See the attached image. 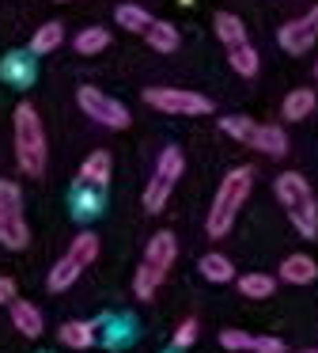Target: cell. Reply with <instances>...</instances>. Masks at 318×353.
Here are the masks:
<instances>
[{"label":"cell","mask_w":318,"mask_h":353,"mask_svg":"<svg viewBox=\"0 0 318 353\" xmlns=\"http://www.w3.org/2000/svg\"><path fill=\"white\" fill-rule=\"evenodd\" d=\"M15 300V281L12 277H0V304H12Z\"/></svg>","instance_id":"obj_31"},{"label":"cell","mask_w":318,"mask_h":353,"mask_svg":"<svg viewBox=\"0 0 318 353\" xmlns=\"http://www.w3.org/2000/svg\"><path fill=\"white\" fill-rule=\"evenodd\" d=\"M144 39H148V46L156 50V54H174V50H178V27L163 23V19H151Z\"/></svg>","instance_id":"obj_21"},{"label":"cell","mask_w":318,"mask_h":353,"mask_svg":"<svg viewBox=\"0 0 318 353\" xmlns=\"http://www.w3.org/2000/svg\"><path fill=\"white\" fill-rule=\"evenodd\" d=\"M72 46H76L80 57H95V54H103V50L110 46V31H106V27H83V31L72 39Z\"/></svg>","instance_id":"obj_23"},{"label":"cell","mask_w":318,"mask_h":353,"mask_svg":"<svg viewBox=\"0 0 318 353\" xmlns=\"http://www.w3.org/2000/svg\"><path fill=\"white\" fill-rule=\"evenodd\" d=\"M72 205H76V216H95L98 209H103V190L98 186H76V198H72Z\"/></svg>","instance_id":"obj_27"},{"label":"cell","mask_w":318,"mask_h":353,"mask_svg":"<svg viewBox=\"0 0 318 353\" xmlns=\"http://www.w3.org/2000/svg\"><path fill=\"white\" fill-rule=\"evenodd\" d=\"M303 19H307V27H310V31H315V34H318V4H315V8H310V12H307V16H303Z\"/></svg>","instance_id":"obj_32"},{"label":"cell","mask_w":318,"mask_h":353,"mask_svg":"<svg viewBox=\"0 0 318 353\" xmlns=\"http://www.w3.org/2000/svg\"><path fill=\"white\" fill-rule=\"evenodd\" d=\"M235 285H239V292L246 300H265V296H273V289H277V277H269V274H242V277H235Z\"/></svg>","instance_id":"obj_25"},{"label":"cell","mask_w":318,"mask_h":353,"mask_svg":"<svg viewBox=\"0 0 318 353\" xmlns=\"http://www.w3.org/2000/svg\"><path fill=\"white\" fill-rule=\"evenodd\" d=\"M257 152L273 156V160H280V156L288 152V133L280 130V125H257Z\"/></svg>","instance_id":"obj_24"},{"label":"cell","mask_w":318,"mask_h":353,"mask_svg":"<svg viewBox=\"0 0 318 353\" xmlns=\"http://www.w3.org/2000/svg\"><path fill=\"white\" fill-rule=\"evenodd\" d=\"M212 31H216V39L224 42V46L246 42V27H242V19L231 16V12H216V16H212Z\"/></svg>","instance_id":"obj_20"},{"label":"cell","mask_w":318,"mask_h":353,"mask_svg":"<svg viewBox=\"0 0 318 353\" xmlns=\"http://www.w3.org/2000/svg\"><path fill=\"white\" fill-rule=\"evenodd\" d=\"M65 42V27L57 23V19H50V23H42L34 31V39H30V54L34 57H45V54H53V50Z\"/></svg>","instance_id":"obj_22"},{"label":"cell","mask_w":318,"mask_h":353,"mask_svg":"<svg viewBox=\"0 0 318 353\" xmlns=\"http://www.w3.org/2000/svg\"><path fill=\"white\" fill-rule=\"evenodd\" d=\"M315 39H318V34L307 27V19H288V23L277 31V42H280V50H284V54H292V57H299V54H310V46H315Z\"/></svg>","instance_id":"obj_10"},{"label":"cell","mask_w":318,"mask_h":353,"mask_svg":"<svg viewBox=\"0 0 318 353\" xmlns=\"http://www.w3.org/2000/svg\"><path fill=\"white\" fill-rule=\"evenodd\" d=\"M12 130H15V163L27 179H38L45 171V130H42V118L30 103H19L12 114Z\"/></svg>","instance_id":"obj_3"},{"label":"cell","mask_w":318,"mask_h":353,"mask_svg":"<svg viewBox=\"0 0 318 353\" xmlns=\"http://www.w3.org/2000/svg\"><path fill=\"white\" fill-rule=\"evenodd\" d=\"M8 307H12V323H15V330H19L23 338H38V334L45 330L42 312H38V307L30 304V300H19V296H15Z\"/></svg>","instance_id":"obj_14"},{"label":"cell","mask_w":318,"mask_h":353,"mask_svg":"<svg viewBox=\"0 0 318 353\" xmlns=\"http://www.w3.org/2000/svg\"><path fill=\"white\" fill-rule=\"evenodd\" d=\"M197 330H201V327H197V319H182L178 330H174V338H171L174 350H189V345L197 342Z\"/></svg>","instance_id":"obj_29"},{"label":"cell","mask_w":318,"mask_h":353,"mask_svg":"<svg viewBox=\"0 0 318 353\" xmlns=\"http://www.w3.org/2000/svg\"><path fill=\"white\" fill-rule=\"evenodd\" d=\"M227 65H231V72H239V77H254V72L262 69V54H257L250 42H239V46H227Z\"/></svg>","instance_id":"obj_18"},{"label":"cell","mask_w":318,"mask_h":353,"mask_svg":"<svg viewBox=\"0 0 318 353\" xmlns=\"http://www.w3.org/2000/svg\"><path fill=\"white\" fill-rule=\"evenodd\" d=\"M0 243L8 251H23L30 243L27 221H23V190L12 179H0Z\"/></svg>","instance_id":"obj_7"},{"label":"cell","mask_w":318,"mask_h":353,"mask_svg":"<svg viewBox=\"0 0 318 353\" xmlns=\"http://www.w3.org/2000/svg\"><path fill=\"white\" fill-rule=\"evenodd\" d=\"M315 80H318V61H315Z\"/></svg>","instance_id":"obj_34"},{"label":"cell","mask_w":318,"mask_h":353,"mask_svg":"<svg viewBox=\"0 0 318 353\" xmlns=\"http://www.w3.org/2000/svg\"><path fill=\"white\" fill-rule=\"evenodd\" d=\"M57 338L68 345V350H91V345H95V338H98V323H91V319H68V323H61Z\"/></svg>","instance_id":"obj_12"},{"label":"cell","mask_w":318,"mask_h":353,"mask_svg":"<svg viewBox=\"0 0 318 353\" xmlns=\"http://www.w3.org/2000/svg\"><path fill=\"white\" fill-rule=\"evenodd\" d=\"M197 270H201V277H204V281H212V285H227V281H235V266H231V259H227V254H220V251L201 254Z\"/></svg>","instance_id":"obj_17"},{"label":"cell","mask_w":318,"mask_h":353,"mask_svg":"<svg viewBox=\"0 0 318 353\" xmlns=\"http://www.w3.org/2000/svg\"><path fill=\"white\" fill-rule=\"evenodd\" d=\"M0 80L12 88H27L30 80H34V57L27 54H8L4 61H0Z\"/></svg>","instance_id":"obj_16"},{"label":"cell","mask_w":318,"mask_h":353,"mask_svg":"<svg viewBox=\"0 0 318 353\" xmlns=\"http://www.w3.org/2000/svg\"><path fill=\"white\" fill-rule=\"evenodd\" d=\"M303 353H318V345H315V350H303Z\"/></svg>","instance_id":"obj_33"},{"label":"cell","mask_w":318,"mask_h":353,"mask_svg":"<svg viewBox=\"0 0 318 353\" xmlns=\"http://www.w3.org/2000/svg\"><path fill=\"white\" fill-rule=\"evenodd\" d=\"M250 186H254V168H246V163H242V168H231L224 175L216 198H212L209 221H204V232H209L212 239H224L227 232H231L239 209L246 205V198H250Z\"/></svg>","instance_id":"obj_1"},{"label":"cell","mask_w":318,"mask_h":353,"mask_svg":"<svg viewBox=\"0 0 318 353\" xmlns=\"http://www.w3.org/2000/svg\"><path fill=\"white\" fill-rule=\"evenodd\" d=\"M182 168H186V156H182V148H163L156 160V171H151L148 186H144V209L148 213H159V209L171 201V190L178 186L182 179Z\"/></svg>","instance_id":"obj_6"},{"label":"cell","mask_w":318,"mask_h":353,"mask_svg":"<svg viewBox=\"0 0 318 353\" xmlns=\"http://www.w3.org/2000/svg\"><path fill=\"white\" fill-rule=\"evenodd\" d=\"M61 4H65V0H61Z\"/></svg>","instance_id":"obj_35"},{"label":"cell","mask_w":318,"mask_h":353,"mask_svg":"<svg viewBox=\"0 0 318 353\" xmlns=\"http://www.w3.org/2000/svg\"><path fill=\"white\" fill-rule=\"evenodd\" d=\"M76 103H80V110L91 118V122H98V125H106V130H129V110L121 107L118 99H110L106 92H98V88H91V84H83L80 92H76Z\"/></svg>","instance_id":"obj_9"},{"label":"cell","mask_w":318,"mask_h":353,"mask_svg":"<svg viewBox=\"0 0 318 353\" xmlns=\"http://www.w3.org/2000/svg\"><path fill=\"white\" fill-rule=\"evenodd\" d=\"M273 190H277V201L284 205L292 228L303 239H315L318 236V201H315V190H310L307 179L299 171H284V175H277Z\"/></svg>","instance_id":"obj_2"},{"label":"cell","mask_w":318,"mask_h":353,"mask_svg":"<svg viewBox=\"0 0 318 353\" xmlns=\"http://www.w3.org/2000/svg\"><path fill=\"white\" fill-rule=\"evenodd\" d=\"M95 259H98V236H95V232H80V236L72 239V247H68V251L50 266L45 289H50V292L72 289V285L80 281V274H83V270H87Z\"/></svg>","instance_id":"obj_5"},{"label":"cell","mask_w":318,"mask_h":353,"mask_svg":"<svg viewBox=\"0 0 318 353\" xmlns=\"http://www.w3.org/2000/svg\"><path fill=\"white\" fill-rule=\"evenodd\" d=\"M315 277H318V262L310 254H288L280 262V281L288 285H310Z\"/></svg>","instance_id":"obj_15"},{"label":"cell","mask_w":318,"mask_h":353,"mask_svg":"<svg viewBox=\"0 0 318 353\" xmlns=\"http://www.w3.org/2000/svg\"><path fill=\"white\" fill-rule=\"evenodd\" d=\"M220 130L227 133L231 141H239V145L254 148L257 145V122L246 114H231V118H220Z\"/></svg>","instance_id":"obj_19"},{"label":"cell","mask_w":318,"mask_h":353,"mask_svg":"<svg viewBox=\"0 0 318 353\" xmlns=\"http://www.w3.org/2000/svg\"><path fill=\"white\" fill-rule=\"evenodd\" d=\"M250 342H254V334H246V330H220V345L224 350H231V353H242V350H250Z\"/></svg>","instance_id":"obj_28"},{"label":"cell","mask_w":318,"mask_h":353,"mask_svg":"<svg viewBox=\"0 0 318 353\" xmlns=\"http://www.w3.org/2000/svg\"><path fill=\"white\" fill-rule=\"evenodd\" d=\"M250 353H288V345L280 342V338H273V334H262V338L254 334V342H250Z\"/></svg>","instance_id":"obj_30"},{"label":"cell","mask_w":318,"mask_h":353,"mask_svg":"<svg viewBox=\"0 0 318 353\" xmlns=\"http://www.w3.org/2000/svg\"><path fill=\"white\" fill-rule=\"evenodd\" d=\"M174 259H178V239H174L171 232H156V236L148 239V247H144V262H140V270H136V277H133L136 300L156 296V289L163 285V277L171 274Z\"/></svg>","instance_id":"obj_4"},{"label":"cell","mask_w":318,"mask_h":353,"mask_svg":"<svg viewBox=\"0 0 318 353\" xmlns=\"http://www.w3.org/2000/svg\"><path fill=\"white\" fill-rule=\"evenodd\" d=\"M315 107H318V95L310 88H292L284 95V103H280V118L284 122H303V118L315 114Z\"/></svg>","instance_id":"obj_11"},{"label":"cell","mask_w":318,"mask_h":353,"mask_svg":"<svg viewBox=\"0 0 318 353\" xmlns=\"http://www.w3.org/2000/svg\"><path fill=\"white\" fill-rule=\"evenodd\" d=\"M114 23L125 27V31H133V34H144V31H148V23H151V16L140 8V4H118Z\"/></svg>","instance_id":"obj_26"},{"label":"cell","mask_w":318,"mask_h":353,"mask_svg":"<svg viewBox=\"0 0 318 353\" xmlns=\"http://www.w3.org/2000/svg\"><path fill=\"white\" fill-rule=\"evenodd\" d=\"M144 103L174 118H201L212 114V99L189 88H144Z\"/></svg>","instance_id":"obj_8"},{"label":"cell","mask_w":318,"mask_h":353,"mask_svg":"<svg viewBox=\"0 0 318 353\" xmlns=\"http://www.w3.org/2000/svg\"><path fill=\"white\" fill-rule=\"evenodd\" d=\"M110 171H114V160H110V152H91L87 160L80 163V183L83 186H98V190H106L110 186Z\"/></svg>","instance_id":"obj_13"}]
</instances>
